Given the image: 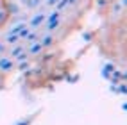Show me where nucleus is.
<instances>
[{"label":"nucleus","mask_w":127,"mask_h":125,"mask_svg":"<svg viewBox=\"0 0 127 125\" xmlns=\"http://www.w3.org/2000/svg\"><path fill=\"white\" fill-rule=\"evenodd\" d=\"M13 68V61L11 59H0V70L5 72V70H11Z\"/></svg>","instance_id":"1"},{"label":"nucleus","mask_w":127,"mask_h":125,"mask_svg":"<svg viewBox=\"0 0 127 125\" xmlns=\"http://www.w3.org/2000/svg\"><path fill=\"white\" fill-rule=\"evenodd\" d=\"M27 66H29L27 63H23V64H20V66H18V68H20V70H25V68H27Z\"/></svg>","instance_id":"3"},{"label":"nucleus","mask_w":127,"mask_h":125,"mask_svg":"<svg viewBox=\"0 0 127 125\" xmlns=\"http://www.w3.org/2000/svg\"><path fill=\"white\" fill-rule=\"evenodd\" d=\"M39 48H41V45H34V47H31V54H34V52H38Z\"/></svg>","instance_id":"2"}]
</instances>
